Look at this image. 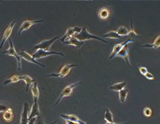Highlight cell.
I'll use <instances>...</instances> for the list:
<instances>
[{
    "label": "cell",
    "mask_w": 160,
    "mask_h": 124,
    "mask_svg": "<svg viewBox=\"0 0 160 124\" xmlns=\"http://www.w3.org/2000/svg\"><path fill=\"white\" fill-rule=\"evenodd\" d=\"M144 76L147 79H148V80H154V79H155V77H154L153 75H152L151 73H150V72H148Z\"/></svg>",
    "instance_id": "obj_32"
},
{
    "label": "cell",
    "mask_w": 160,
    "mask_h": 124,
    "mask_svg": "<svg viewBox=\"0 0 160 124\" xmlns=\"http://www.w3.org/2000/svg\"><path fill=\"white\" fill-rule=\"evenodd\" d=\"M66 124H79V123H75V122H73V121H71V120H66Z\"/></svg>",
    "instance_id": "obj_34"
},
{
    "label": "cell",
    "mask_w": 160,
    "mask_h": 124,
    "mask_svg": "<svg viewBox=\"0 0 160 124\" xmlns=\"http://www.w3.org/2000/svg\"><path fill=\"white\" fill-rule=\"evenodd\" d=\"M2 120L5 122L9 123V122H12L14 120V114H13L12 109L9 108L6 112H5L2 114Z\"/></svg>",
    "instance_id": "obj_17"
},
{
    "label": "cell",
    "mask_w": 160,
    "mask_h": 124,
    "mask_svg": "<svg viewBox=\"0 0 160 124\" xmlns=\"http://www.w3.org/2000/svg\"><path fill=\"white\" fill-rule=\"evenodd\" d=\"M9 44H10V47L8 50L4 51L2 53L3 54L9 55V56H12L15 57L17 61H18V70L20 71L21 70V57L20 55H18V52L16 51L15 48L14 47V44H13L12 40L9 39Z\"/></svg>",
    "instance_id": "obj_4"
},
{
    "label": "cell",
    "mask_w": 160,
    "mask_h": 124,
    "mask_svg": "<svg viewBox=\"0 0 160 124\" xmlns=\"http://www.w3.org/2000/svg\"><path fill=\"white\" fill-rule=\"evenodd\" d=\"M98 15L100 19L107 20L108 18H109L110 15H111V12H110L108 8H102L99 9V11H98Z\"/></svg>",
    "instance_id": "obj_18"
},
{
    "label": "cell",
    "mask_w": 160,
    "mask_h": 124,
    "mask_svg": "<svg viewBox=\"0 0 160 124\" xmlns=\"http://www.w3.org/2000/svg\"><path fill=\"white\" fill-rule=\"evenodd\" d=\"M19 55H20V57H21V58H23V60L28 61V62H32V63L35 64V65H38V66H41V67H43V68L45 67V66H44V65L41 64L40 62H38V61H37L36 60H35V59L33 58L32 56H31L30 54H29V53H28L27 52H26V51H24V50H23V51H20V53H19Z\"/></svg>",
    "instance_id": "obj_11"
},
{
    "label": "cell",
    "mask_w": 160,
    "mask_h": 124,
    "mask_svg": "<svg viewBox=\"0 0 160 124\" xmlns=\"http://www.w3.org/2000/svg\"><path fill=\"white\" fill-rule=\"evenodd\" d=\"M129 35L130 36H138V35L137 34V32L134 30L132 20V23H131V28H130V30H129Z\"/></svg>",
    "instance_id": "obj_31"
},
{
    "label": "cell",
    "mask_w": 160,
    "mask_h": 124,
    "mask_svg": "<svg viewBox=\"0 0 160 124\" xmlns=\"http://www.w3.org/2000/svg\"><path fill=\"white\" fill-rule=\"evenodd\" d=\"M8 109V108H6V107L4 106V105H1V106H0V112H1L2 113H4L5 112H6Z\"/></svg>",
    "instance_id": "obj_33"
},
{
    "label": "cell",
    "mask_w": 160,
    "mask_h": 124,
    "mask_svg": "<svg viewBox=\"0 0 160 124\" xmlns=\"http://www.w3.org/2000/svg\"><path fill=\"white\" fill-rule=\"evenodd\" d=\"M31 91L32 94L33 99H34V102H38V99L39 97V90L38 87V84L35 82L31 86Z\"/></svg>",
    "instance_id": "obj_20"
},
{
    "label": "cell",
    "mask_w": 160,
    "mask_h": 124,
    "mask_svg": "<svg viewBox=\"0 0 160 124\" xmlns=\"http://www.w3.org/2000/svg\"><path fill=\"white\" fill-rule=\"evenodd\" d=\"M81 30H82V28H81V27H69V28L67 29V31L66 34L64 35V36L60 38V41L62 42H64L65 40H67L68 38H70V37L74 36V35L76 34V33L81 32Z\"/></svg>",
    "instance_id": "obj_9"
},
{
    "label": "cell",
    "mask_w": 160,
    "mask_h": 124,
    "mask_svg": "<svg viewBox=\"0 0 160 124\" xmlns=\"http://www.w3.org/2000/svg\"><path fill=\"white\" fill-rule=\"evenodd\" d=\"M61 117H62L64 120H71V121L75 122V123H79V124H88L85 122H83L82 120H80V118L77 117L76 115H74V114H70V115H65V114H61Z\"/></svg>",
    "instance_id": "obj_16"
},
{
    "label": "cell",
    "mask_w": 160,
    "mask_h": 124,
    "mask_svg": "<svg viewBox=\"0 0 160 124\" xmlns=\"http://www.w3.org/2000/svg\"><path fill=\"white\" fill-rule=\"evenodd\" d=\"M15 24H16V21L15 20H13L12 23L8 26V28H7L6 30L5 31L4 35H3L2 41L1 46H0V49H2V48L3 46H4V44L6 42V41L8 39L9 37L11 36V35H12V33L13 28H14V27L15 26Z\"/></svg>",
    "instance_id": "obj_10"
},
{
    "label": "cell",
    "mask_w": 160,
    "mask_h": 124,
    "mask_svg": "<svg viewBox=\"0 0 160 124\" xmlns=\"http://www.w3.org/2000/svg\"><path fill=\"white\" fill-rule=\"evenodd\" d=\"M81 83H82V82H81V81H80V82L75 83V84H72L68 85V86H66V87L63 89L62 91L61 92L60 96H59V97L58 98V99H57V102H56V103L54 105L55 106H57V105H58V103L61 100H62V98L68 97V96H70L71 95H72V91H73L74 89L76 87H78L79 84H81Z\"/></svg>",
    "instance_id": "obj_3"
},
{
    "label": "cell",
    "mask_w": 160,
    "mask_h": 124,
    "mask_svg": "<svg viewBox=\"0 0 160 124\" xmlns=\"http://www.w3.org/2000/svg\"><path fill=\"white\" fill-rule=\"evenodd\" d=\"M74 37L79 41H81V42H83V41H87V40H90V39H95V40L100 41V42H105V43H106V44H108V42H107V41L103 40L102 38H99V37H98L96 36H94L93 34H91V33H90L88 31H87V29L85 28V27H83L82 30H81V32L74 34Z\"/></svg>",
    "instance_id": "obj_1"
},
{
    "label": "cell",
    "mask_w": 160,
    "mask_h": 124,
    "mask_svg": "<svg viewBox=\"0 0 160 124\" xmlns=\"http://www.w3.org/2000/svg\"><path fill=\"white\" fill-rule=\"evenodd\" d=\"M73 67H78V65L76 64H65L62 66V68L60 69L58 73L57 74H51V75H46V77H60V78H63V77H66L68 74L70 73L71 69Z\"/></svg>",
    "instance_id": "obj_2"
},
{
    "label": "cell",
    "mask_w": 160,
    "mask_h": 124,
    "mask_svg": "<svg viewBox=\"0 0 160 124\" xmlns=\"http://www.w3.org/2000/svg\"><path fill=\"white\" fill-rule=\"evenodd\" d=\"M34 124H45V123H44V120L43 118H42L40 115V116L37 117Z\"/></svg>",
    "instance_id": "obj_30"
},
{
    "label": "cell",
    "mask_w": 160,
    "mask_h": 124,
    "mask_svg": "<svg viewBox=\"0 0 160 124\" xmlns=\"http://www.w3.org/2000/svg\"><path fill=\"white\" fill-rule=\"evenodd\" d=\"M117 57H122L123 60H125L126 61L127 64L129 65V66H131V64H130V61H129V47H128L127 44L122 48L121 51H120L118 54H117Z\"/></svg>",
    "instance_id": "obj_14"
},
{
    "label": "cell",
    "mask_w": 160,
    "mask_h": 124,
    "mask_svg": "<svg viewBox=\"0 0 160 124\" xmlns=\"http://www.w3.org/2000/svg\"><path fill=\"white\" fill-rule=\"evenodd\" d=\"M126 82H120V83H117V84H114L113 85H111L110 87V89L112 90H114V91H119L120 92V90H123L124 87H126Z\"/></svg>",
    "instance_id": "obj_22"
},
{
    "label": "cell",
    "mask_w": 160,
    "mask_h": 124,
    "mask_svg": "<svg viewBox=\"0 0 160 124\" xmlns=\"http://www.w3.org/2000/svg\"><path fill=\"white\" fill-rule=\"evenodd\" d=\"M35 120H36V117H34V118H32V119L29 120V123H28V124H34Z\"/></svg>",
    "instance_id": "obj_35"
},
{
    "label": "cell",
    "mask_w": 160,
    "mask_h": 124,
    "mask_svg": "<svg viewBox=\"0 0 160 124\" xmlns=\"http://www.w3.org/2000/svg\"><path fill=\"white\" fill-rule=\"evenodd\" d=\"M138 70H139V72H140V73L141 74V75H145L148 72V68H147L146 67H144V66H139Z\"/></svg>",
    "instance_id": "obj_29"
},
{
    "label": "cell",
    "mask_w": 160,
    "mask_h": 124,
    "mask_svg": "<svg viewBox=\"0 0 160 124\" xmlns=\"http://www.w3.org/2000/svg\"><path fill=\"white\" fill-rule=\"evenodd\" d=\"M21 80H22V76H20V75H12L10 78L8 79V80L5 81L4 82V84L7 85L9 84H12V83H18V81Z\"/></svg>",
    "instance_id": "obj_23"
},
{
    "label": "cell",
    "mask_w": 160,
    "mask_h": 124,
    "mask_svg": "<svg viewBox=\"0 0 160 124\" xmlns=\"http://www.w3.org/2000/svg\"><path fill=\"white\" fill-rule=\"evenodd\" d=\"M128 96V90L127 89H123V90H120L119 92V99H120V102L124 103L125 102L126 98Z\"/></svg>",
    "instance_id": "obj_25"
},
{
    "label": "cell",
    "mask_w": 160,
    "mask_h": 124,
    "mask_svg": "<svg viewBox=\"0 0 160 124\" xmlns=\"http://www.w3.org/2000/svg\"><path fill=\"white\" fill-rule=\"evenodd\" d=\"M143 113H144V115L147 117H150L152 115V110L150 108H145L143 111Z\"/></svg>",
    "instance_id": "obj_28"
},
{
    "label": "cell",
    "mask_w": 160,
    "mask_h": 124,
    "mask_svg": "<svg viewBox=\"0 0 160 124\" xmlns=\"http://www.w3.org/2000/svg\"><path fill=\"white\" fill-rule=\"evenodd\" d=\"M104 38H122V37L119 36L117 31H110L107 32L106 34L103 35Z\"/></svg>",
    "instance_id": "obj_26"
},
{
    "label": "cell",
    "mask_w": 160,
    "mask_h": 124,
    "mask_svg": "<svg viewBox=\"0 0 160 124\" xmlns=\"http://www.w3.org/2000/svg\"><path fill=\"white\" fill-rule=\"evenodd\" d=\"M117 32L121 37L129 36V30L126 27H120L117 29Z\"/></svg>",
    "instance_id": "obj_24"
},
{
    "label": "cell",
    "mask_w": 160,
    "mask_h": 124,
    "mask_svg": "<svg viewBox=\"0 0 160 124\" xmlns=\"http://www.w3.org/2000/svg\"><path fill=\"white\" fill-rule=\"evenodd\" d=\"M104 118L107 121V123H113V115L112 113L110 112L109 109H106L105 116H104Z\"/></svg>",
    "instance_id": "obj_27"
},
{
    "label": "cell",
    "mask_w": 160,
    "mask_h": 124,
    "mask_svg": "<svg viewBox=\"0 0 160 124\" xmlns=\"http://www.w3.org/2000/svg\"><path fill=\"white\" fill-rule=\"evenodd\" d=\"M51 55H59V56L62 57H65V55L60 52H57V51H44V50H38V51L32 55V57L35 60H38V59L45 58V57L51 56Z\"/></svg>",
    "instance_id": "obj_5"
},
{
    "label": "cell",
    "mask_w": 160,
    "mask_h": 124,
    "mask_svg": "<svg viewBox=\"0 0 160 124\" xmlns=\"http://www.w3.org/2000/svg\"><path fill=\"white\" fill-rule=\"evenodd\" d=\"M44 22L43 20H23V22L22 23L21 26H20L19 32H18V36H20L22 32H24V31L28 30L29 29H30V27L32 26L35 25V24L37 23H40Z\"/></svg>",
    "instance_id": "obj_7"
},
{
    "label": "cell",
    "mask_w": 160,
    "mask_h": 124,
    "mask_svg": "<svg viewBox=\"0 0 160 124\" xmlns=\"http://www.w3.org/2000/svg\"><path fill=\"white\" fill-rule=\"evenodd\" d=\"M142 47H150V48H154V49H157V48L160 47V35L158 36L156 38V39L154 40L153 43L152 44H143L141 46Z\"/></svg>",
    "instance_id": "obj_21"
},
{
    "label": "cell",
    "mask_w": 160,
    "mask_h": 124,
    "mask_svg": "<svg viewBox=\"0 0 160 124\" xmlns=\"http://www.w3.org/2000/svg\"><path fill=\"white\" fill-rule=\"evenodd\" d=\"M62 43H64L65 44H68V45L74 46V47H76L78 48L81 47L83 44V42L77 39V38H74V36H72V37H70V38H68V39H67L66 41H65V42H62Z\"/></svg>",
    "instance_id": "obj_13"
},
{
    "label": "cell",
    "mask_w": 160,
    "mask_h": 124,
    "mask_svg": "<svg viewBox=\"0 0 160 124\" xmlns=\"http://www.w3.org/2000/svg\"><path fill=\"white\" fill-rule=\"evenodd\" d=\"M58 38H59V36H56L54 38H51V39L42 41V42H40V43L35 46L34 49L37 50V51H38V50H44V51H48L49 48L51 47V44H53L56 40L58 39Z\"/></svg>",
    "instance_id": "obj_6"
},
{
    "label": "cell",
    "mask_w": 160,
    "mask_h": 124,
    "mask_svg": "<svg viewBox=\"0 0 160 124\" xmlns=\"http://www.w3.org/2000/svg\"><path fill=\"white\" fill-rule=\"evenodd\" d=\"M22 80L24 81V82L26 83V85H27V86H26V91H27L29 87L32 86L34 83L36 82V81H35V79H33L32 77L28 75H22Z\"/></svg>",
    "instance_id": "obj_19"
},
{
    "label": "cell",
    "mask_w": 160,
    "mask_h": 124,
    "mask_svg": "<svg viewBox=\"0 0 160 124\" xmlns=\"http://www.w3.org/2000/svg\"><path fill=\"white\" fill-rule=\"evenodd\" d=\"M131 42H134V41L132 39H128L127 41H126V42H122V43L115 44L114 47H113V48L112 53H111V54L110 55V57H109V60H112L113 57L117 56V54H118L119 52L121 51L122 48L125 45H126V44H128L129 43H131Z\"/></svg>",
    "instance_id": "obj_8"
},
{
    "label": "cell",
    "mask_w": 160,
    "mask_h": 124,
    "mask_svg": "<svg viewBox=\"0 0 160 124\" xmlns=\"http://www.w3.org/2000/svg\"><path fill=\"white\" fill-rule=\"evenodd\" d=\"M40 115H41V113H40V110H39L38 102H34L32 107L30 114H29V119L31 120L32 119V118L37 117Z\"/></svg>",
    "instance_id": "obj_15"
},
{
    "label": "cell",
    "mask_w": 160,
    "mask_h": 124,
    "mask_svg": "<svg viewBox=\"0 0 160 124\" xmlns=\"http://www.w3.org/2000/svg\"><path fill=\"white\" fill-rule=\"evenodd\" d=\"M105 124H127L126 123H106Z\"/></svg>",
    "instance_id": "obj_36"
},
{
    "label": "cell",
    "mask_w": 160,
    "mask_h": 124,
    "mask_svg": "<svg viewBox=\"0 0 160 124\" xmlns=\"http://www.w3.org/2000/svg\"><path fill=\"white\" fill-rule=\"evenodd\" d=\"M29 106L27 102H26L23 105V112L21 114V118H20V124H28L29 121Z\"/></svg>",
    "instance_id": "obj_12"
}]
</instances>
